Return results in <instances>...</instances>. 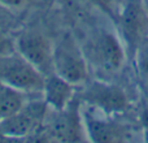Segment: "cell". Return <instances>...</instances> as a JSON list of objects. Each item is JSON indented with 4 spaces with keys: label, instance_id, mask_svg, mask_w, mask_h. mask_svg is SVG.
Returning a JSON list of instances; mask_svg holds the SVG:
<instances>
[{
    "label": "cell",
    "instance_id": "cell-6",
    "mask_svg": "<svg viewBox=\"0 0 148 143\" xmlns=\"http://www.w3.org/2000/svg\"><path fill=\"white\" fill-rule=\"evenodd\" d=\"M114 23L125 43L127 55L133 57L139 44L148 38V13L143 0H126Z\"/></svg>",
    "mask_w": 148,
    "mask_h": 143
},
{
    "label": "cell",
    "instance_id": "cell-12",
    "mask_svg": "<svg viewBox=\"0 0 148 143\" xmlns=\"http://www.w3.org/2000/svg\"><path fill=\"white\" fill-rule=\"evenodd\" d=\"M87 1L101 13H104L107 17H109L113 22H116L126 0H87Z\"/></svg>",
    "mask_w": 148,
    "mask_h": 143
},
{
    "label": "cell",
    "instance_id": "cell-5",
    "mask_svg": "<svg viewBox=\"0 0 148 143\" xmlns=\"http://www.w3.org/2000/svg\"><path fill=\"white\" fill-rule=\"evenodd\" d=\"M43 131L47 134V138L55 142L87 141L82 104L74 99L64 109H49Z\"/></svg>",
    "mask_w": 148,
    "mask_h": 143
},
{
    "label": "cell",
    "instance_id": "cell-14",
    "mask_svg": "<svg viewBox=\"0 0 148 143\" xmlns=\"http://www.w3.org/2000/svg\"><path fill=\"white\" fill-rule=\"evenodd\" d=\"M14 50H16L14 41L10 39L7 34L0 30V56H4V55L9 54V52H13Z\"/></svg>",
    "mask_w": 148,
    "mask_h": 143
},
{
    "label": "cell",
    "instance_id": "cell-11",
    "mask_svg": "<svg viewBox=\"0 0 148 143\" xmlns=\"http://www.w3.org/2000/svg\"><path fill=\"white\" fill-rule=\"evenodd\" d=\"M27 102L25 92L0 82V121L17 112Z\"/></svg>",
    "mask_w": 148,
    "mask_h": 143
},
{
    "label": "cell",
    "instance_id": "cell-9",
    "mask_svg": "<svg viewBox=\"0 0 148 143\" xmlns=\"http://www.w3.org/2000/svg\"><path fill=\"white\" fill-rule=\"evenodd\" d=\"M16 51L38 68L44 76L53 72V46L47 35L38 30H25L14 39Z\"/></svg>",
    "mask_w": 148,
    "mask_h": 143
},
{
    "label": "cell",
    "instance_id": "cell-16",
    "mask_svg": "<svg viewBox=\"0 0 148 143\" xmlns=\"http://www.w3.org/2000/svg\"><path fill=\"white\" fill-rule=\"evenodd\" d=\"M140 94L143 96L146 104L148 105V77L140 79Z\"/></svg>",
    "mask_w": 148,
    "mask_h": 143
},
{
    "label": "cell",
    "instance_id": "cell-7",
    "mask_svg": "<svg viewBox=\"0 0 148 143\" xmlns=\"http://www.w3.org/2000/svg\"><path fill=\"white\" fill-rule=\"evenodd\" d=\"M84 128L87 141L91 142H125L133 138L130 126L116 120V116H110L99 109L82 104Z\"/></svg>",
    "mask_w": 148,
    "mask_h": 143
},
{
    "label": "cell",
    "instance_id": "cell-10",
    "mask_svg": "<svg viewBox=\"0 0 148 143\" xmlns=\"http://www.w3.org/2000/svg\"><path fill=\"white\" fill-rule=\"evenodd\" d=\"M75 86L60 77L55 72L47 74L44 78L42 96L51 111H60L66 108L74 100Z\"/></svg>",
    "mask_w": 148,
    "mask_h": 143
},
{
    "label": "cell",
    "instance_id": "cell-4",
    "mask_svg": "<svg viewBox=\"0 0 148 143\" xmlns=\"http://www.w3.org/2000/svg\"><path fill=\"white\" fill-rule=\"evenodd\" d=\"M49 108L44 100H27L17 112L0 121V134L9 139L29 138L43 130Z\"/></svg>",
    "mask_w": 148,
    "mask_h": 143
},
{
    "label": "cell",
    "instance_id": "cell-13",
    "mask_svg": "<svg viewBox=\"0 0 148 143\" xmlns=\"http://www.w3.org/2000/svg\"><path fill=\"white\" fill-rule=\"evenodd\" d=\"M135 64V69L139 78H147L148 77V38H146L139 47L136 48L134 56L131 57Z\"/></svg>",
    "mask_w": 148,
    "mask_h": 143
},
{
    "label": "cell",
    "instance_id": "cell-1",
    "mask_svg": "<svg viewBox=\"0 0 148 143\" xmlns=\"http://www.w3.org/2000/svg\"><path fill=\"white\" fill-rule=\"evenodd\" d=\"M82 48L88 64L107 74L120 72L129 56L118 31L105 28L95 30Z\"/></svg>",
    "mask_w": 148,
    "mask_h": 143
},
{
    "label": "cell",
    "instance_id": "cell-8",
    "mask_svg": "<svg viewBox=\"0 0 148 143\" xmlns=\"http://www.w3.org/2000/svg\"><path fill=\"white\" fill-rule=\"evenodd\" d=\"M83 102L110 116H118L131 108L130 98L122 87L107 81L90 82L83 92Z\"/></svg>",
    "mask_w": 148,
    "mask_h": 143
},
{
    "label": "cell",
    "instance_id": "cell-3",
    "mask_svg": "<svg viewBox=\"0 0 148 143\" xmlns=\"http://www.w3.org/2000/svg\"><path fill=\"white\" fill-rule=\"evenodd\" d=\"M44 78L46 76L16 50L0 56V82L13 89L26 95L42 94Z\"/></svg>",
    "mask_w": 148,
    "mask_h": 143
},
{
    "label": "cell",
    "instance_id": "cell-2",
    "mask_svg": "<svg viewBox=\"0 0 148 143\" xmlns=\"http://www.w3.org/2000/svg\"><path fill=\"white\" fill-rule=\"evenodd\" d=\"M53 72L75 87L88 82L90 64L82 46L69 33L62 34L55 42Z\"/></svg>",
    "mask_w": 148,
    "mask_h": 143
},
{
    "label": "cell",
    "instance_id": "cell-15",
    "mask_svg": "<svg viewBox=\"0 0 148 143\" xmlns=\"http://www.w3.org/2000/svg\"><path fill=\"white\" fill-rule=\"evenodd\" d=\"M33 0H0V5L7 8H21Z\"/></svg>",
    "mask_w": 148,
    "mask_h": 143
}]
</instances>
